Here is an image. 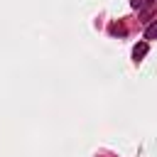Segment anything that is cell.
Instances as JSON below:
<instances>
[{
	"label": "cell",
	"mask_w": 157,
	"mask_h": 157,
	"mask_svg": "<svg viewBox=\"0 0 157 157\" xmlns=\"http://www.w3.org/2000/svg\"><path fill=\"white\" fill-rule=\"evenodd\" d=\"M145 54H147V44H145V42L135 44V49H132V59H135V61H140V59H142Z\"/></svg>",
	"instance_id": "cell-1"
},
{
	"label": "cell",
	"mask_w": 157,
	"mask_h": 157,
	"mask_svg": "<svg viewBox=\"0 0 157 157\" xmlns=\"http://www.w3.org/2000/svg\"><path fill=\"white\" fill-rule=\"evenodd\" d=\"M157 37V22H152L147 29H145V39H155Z\"/></svg>",
	"instance_id": "cell-2"
}]
</instances>
